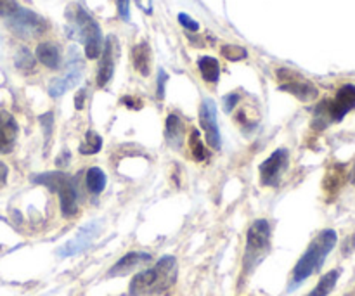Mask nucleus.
Returning <instances> with one entry per match:
<instances>
[{
    "instance_id": "nucleus-16",
    "label": "nucleus",
    "mask_w": 355,
    "mask_h": 296,
    "mask_svg": "<svg viewBox=\"0 0 355 296\" xmlns=\"http://www.w3.org/2000/svg\"><path fill=\"white\" fill-rule=\"evenodd\" d=\"M37 59L42 62V64L47 66V68L51 69L61 68V62H62L61 51H59L58 45L52 44V42H42V44H38Z\"/></svg>"
},
{
    "instance_id": "nucleus-27",
    "label": "nucleus",
    "mask_w": 355,
    "mask_h": 296,
    "mask_svg": "<svg viewBox=\"0 0 355 296\" xmlns=\"http://www.w3.org/2000/svg\"><path fill=\"white\" fill-rule=\"evenodd\" d=\"M38 121L42 123L45 132V142H49V137H51V130H52V123H54V114L52 113H45L38 118Z\"/></svg>"
},
{
    "instance_id": "nucleus-9",
    "label": "nucleus",
    "mask_w": 355,
    "mask_h": 296,
    "mask_svg": "<svg viewBox=\"0 0 355 296\" xmlns=\"http://www.w3.org/2000/svg\"><path fill=\"white\" fill-rule=\"evenodd\" d=\"M288 165H290V153L286 149H277V151H274L259 168L262 186H279L284 173H286Z\"/></svg>"
},
{
    "instance_id": "nucleus-23",
    "label": "nucleus",
    "mask_w": 355,
    "mask_h": 296,
    "mask_svg": "<svg viewBox=\"0 0 355 296\" xmlns=\"http://www.w3.org/2000/svg\"><path fill=\"white\" fill-rule=\"evenodd\" d=\"M189 149H191V156H193L194 162H203V159L207 158V151H205L203 141H201V135L198 130H191Z\"/></svg>"
},
{
    "instance_id": "nucleus-29",
    "label": "nucleus",
    "mask_w": 355,
    "mask_h": 296,
    "mask_svg": "<svg viewBox=\"0 0 355 296\" xmlns=\"http://www.w3.org/2000/svg\"><path fill=\"white\" fill-rule=\"evenodd\" d=\"M118 16L123 21L130 19V0H116Z\"/></svg>"
},
{
    "instance_id": "nucleus-10",
    "label": "nucleus",
    "mask_w": 355,
    "mask_h": 296,
    "mask_svg": "<svg viewBox=\"0 0 355 296\" xmlns=\"http://www.w3.org/2000/svg\"><path fill=\"white\" fill-rule=\"evenodd\" d=\"M101 229H103V222L101 220H90L89 224L83 225L78 232L75 234V238L69 239L66 245H62L61 248L58 250V256H73V255H78V253L85 252L90 245H92L94 239L99 236Z\"/></svg>"
},
{
    "instance_id": "nucleus-34",
    "label": "nucleus",
    "mask_w": 355,
    "mask_h": 296,
    "mask_svg": "<svg viewBox=\"0 0 355 296\" xmlns=\"http://www.w3.org/2000/svg\"><path fill=\"white\" fill-rule=\"evenodd\" d=\"M7 172H9V170H7V165H6V163L0 162V186H2V184L6 182Z\"/></svg>"
},
{
    "instance_id": "nucleus-11",
    "label": "nucleus",
    "mask_w": 355,
    "mask_h": 296,
    "mask_svg": "<svg viewBox=\"0 0 355 296\" xmlns=\"http://www.w3.org/2000/svg\"><path fill=\"white\" fill-rule=\"evenodd\" d=\"M75 49H71V59L68 61V69L62 76L52 80L51 85H49V94L52 97H61L62 94L68 92L71 87H75L76 83L82 78V62L76 58Z\"/></svg>"
},
{
    "instance_id": "nucleus-13",
    "label": "nucleus",
    "mask_w": 355,
    "mask_h": 296,
    "mask_svg": "<svg viewBox=\"0 0 355 296\" xmlns=\"http://www.w3.org/2000/svg\"><path fill=\"white\" fill-rule=\"evenodd\" d=\"M116 51L118 44L114 37H107L106 44H104L103 52H101V61H99V69H97V85L106 87L107 82L111 80L114 71V62H116Z\"/></svg>"
},
{
    "instance_id": "nucleus-21",
    "label": "nucleus",
    "mask_w": 355,
    "mask_h": 296,
    "mask_svg": "<svg viewBox=\"0 0 355 296\" xmlns=\"http://www.w3.org/2000/svg\"><path fill=\"white\" fill-rule=\"evenodd\" d=\"M85 180L87 187H89V191L92 194H101L104 191V187H106V173L101 168H97V166L89 168Z\"/></svg>"
},
{
    "instance_id": "nucleus-5",
    "label": "nucleus",
    "mask_w": 355,
    "mask_h": 296,
    "mask_svg": "<svg viewBox=\"0 0 355 296\" xmlns=\"http://www.w3.org/2000/svg\"><path fill=\"white\" fill-rule=\"evenodd\" d=\"M355 107V85H343L336 92L335 99L324 101L318 107V116L324 118V123L328 121H342L347 114Z\"/></svg>"
},
{
    "instance_id": "nucleus-20",
    "label": "nucleus",
    "mask_w": 355,
    "mask_h": 296,
    "mask_svg": "<svg viewBox=\"0 0 355 296\" xmlns=\"http://www.w3.org/2000/svg\"><path fill=\"white\" fill-rule=\"evenodd\" d=\"M338 277H340V270H331V272L324 274L321 277V281L318 283V286L311 291L307 296H328L335 290L336 283H338Z\"/></svg>"
},
{
    "instance_id": "nucleus-33",
    "label": "nucleus",
    "mask_w": 355,
    "mask_h": 296,
    "mask_svg": "<svg viewBox=\"0 0 355 296\" xmlns=\"http://www.w3.org/2000/svg\"><path fill=\"white\" fill-rule=\"evenodd\" d=\"M83 99H85V90L82 89L78 94H76V99H75L76 110H82V107H83Z\"/></svg>"
},
{
    "instance_id": "nucleus-30",
    "label": "nucleus",
    "mask_w": 355,
    "mask_h": 296,
    "mask_svg": "<svg viewBox=\"0 0 355 296\" xmlns=\"http://www.w3.org/2000/svg\"><path fill=\"white\" fill-rule=\"evenodd\" d=\"M239 103V96L238 94H229V96L224 97V107L227 113H231L232 110H234L236 104Z\"/></svg>"
},
{
    "instance_id": "nucleus-31",
    "label": "nucleus",
    "mask_w": 355,
    "mask_h": 296,
    "mask_svg": "<svg viewBox=\"0 0 355 296\" xmlns=\"http://www.w3.org/2000/svg\"><path fill=\"white\" fill-rule=\"evenodd\" d=\"M166 78H168V75H166L163 69H159V73H158V92H156V94H158V99H163V96H165Z\"/></svg>"
},
{
    "instance_id": "nucleus-4",
    "label": "nucleus",
    "mask_w": 355,
    "mask_h": 296,
    "mask_svg": "<svg viewBox=\"0 0 355 296\" xmlns=\"http://www.w3.org/2000/svg\"><path fill=\"white\" fill-rule=\"evenodd\" d=\"M35 182L47 186L49 189L59 194L61 211L64 217H75L78 214V191L75 182L62 172H47L33 177Z\"/></svg>"
},
{
    "instance_id": "nucleus-17",
    "label": "nucleus",
    "mask_w": 355,
    "mask_h": 296,
    "mask_svg": "<svg viewBox=\"0 0 355 296\" xmlns=\"http://www.w3.org/2000/svg\"><path fill=\"white\" fill-rule=\"evenodd\" d=\"M132 62H134V68L142 76L149 75V71H151V49H149L148 42H141V44L134 45V49H132Z\"/></svg>"
},
{
    "instance_id": "nucleus-25",
    "label": "nucleus",
    "mask_w": 355,
    "mask_h": 296,
    "mask_svg": "<svg viewBox=\"0 0 355 296\" xmlns=\"http://www.w3.org/2000/svg\"><path fill=\"white\" fill-rule=\"evenodd\" d=\"M16 66L19 69H23V71H30V69L35 68V59L28 49H19V52L16 55Z\"/></svg>"
},
{
    "instance_id": "nucleus-19",
    "label": "nucleus",
    "mask_w": 355,
    "mask_h": 296,
    "mask_svg": "<svg viewBox=\"0 0 355 296\" xmlns=\"http://www.w3.org/2000/svg\"><path fill=\"white\" fill-rule=\"evenodd\" d=\"M198 68H200L201 76L207 80L208 83H217L220 78V64L215 58L210 55H203V58L198 61Z\"/></svg>"
},
{
    "instance_id": "nucleus-7",
    "label": "nucleus",
    "mask_w": 355,
    "mask_h": 296,
    "mask_svg": "<svg viewBox=\"0 0 355 296\" xmlns=\"http://www.w3.org/2000/svg\"><path fill=\"white\" fill-rule=\"evenodd\" d=\"M277 80H279V89L283 92L295 96L298 101L309 103V101H314L319 96L318 87L309 82V80H305L302 75H298L293 69L279 68L277 69Z\"/></svg>"
},
{
    "instance_id": "nucleus-8",
    "label": "nucleus",
    "mask_w": 355,
    "mask_h": 296,
    "mask_svg": "<svg viewBox=\"0 0 355 296\" xmlns=\"http://www.w3.org/2000/svg\"><path fill=\"white\" fill-rule=\"evenodd\" d=\"M270 241V225L267 220H257L255 224L250 227L248 239H246V256H245V265L255 267L260 262V256L263 252H267Z\"/></svg>"
},
{
    "instance_id": "nucleus-6",
    "label": "nucleus",
    "mask_w": 355,
    "mask_h": 296,
    "mask_svg": "<svg viewBox=\"0 0 355 296\" xmlns=\"http://www.w3.org/2000/svg\"><path fill=\"white\" fill-rule=\"evenodd\" d=\"M7 26L21 38H35L47 30V23L44 17L35 14L33 10L17 7L14 14L7 17Z\"/></svg>"
},
{
    "instance_id": "nucleus-28",
    "label": "nucleus",
    "mask_w": 355,
    "mask_h": 296,
    "mask_svg": "<svg viewBox=\"0 0 355 296\" xmlns=\"http://www.w3.org/2000/svg\"><path fill=\"white\" fill-rule=\"evenodd\" d=\"M179 23L182 24V26L186 28V30H189V31H198V30H200V23H198V21H194L191 16H187L186 12H180L179 14Z\"/></svg>"
},
{
    "instance_id": "nucleus-18",
    "label": "nucleus",
    "mask_w": 355,
    "mask_h": 296,
    "mask_svg": "<svg viewBox=\"0 0 355 296\" xmlns=\"http://www.w3.org/2000/svg\"><path fill=\"white\" fill-rule=\"evenodd\" d=\"M165 134H166V141H168V144H172L173 148H180L184 134H186V127H184V121L180 120L177 114H170V116L166 118Z\"/></svg>"
},
{
    "instance_id": "nucleus-15",
    "label": "nucleus",
    "mask_w": 355,
    "mask_h": 296,
    "mask_svg": "<svg viewBox=\"0 0 355 296\" xmlns=\"http://www.w3.org/2000/svg\"><path fill=\"white\" fill-rule=\"evenodd\" d=\"M17 139V123L7 111L0 110V155H7Z\"/></svg>"
},
{
    "instance_id": "nucleus-1",
    "label": "nucleus",
    "mask_w": 355,
    "mask_h": 296,
    "mask_svg": "<svg viewBox=\"0 0 355 296\" xmlns=\"http://www.w3.org/2000/svg\"><path fill=\"white\" fill-rule=\"evenodd\" d=\"M66 19H68L69 37L82 42L83 47H85L87 58H99L104 47V38L99 23L82 6H76V3H71L68 7Z\"/></svg>"
},
{
    "instance_id": "nucleus-14",
    "label": "nucleus",
    "mask_w": 355,
    "mask_h": 296,
    "mask_svg": "<svg viewBox=\"0 0 355 296\" xmlns=\"http://www.w3.org/2000/svg\"><path fill=\"white\" fill-rule=\"evenodd\" d=\"M151 262V255L149 253H142V252H132L128 255H125L123 259L118 260L111 270L107 272V277H120V276H127L130 274L132 270H135L137 267H142L144 263Z\"/></svg>"
},
{
    "instance_id": "nucleus-3",
    "label": "nucleus",
    "mask_w": 355,
    "mask_h": 296,
    "mask_svg": "<svg viewBox=\"0 0 355 296\" xmlns=\"http://www.w3.org/2000/svg\"><path fill=\"white\" fill-rule=\"evenodd\" d=\"M336 239H338L336 232L331 231V229H326V231H322L321 234L311 243L307 252L304 253V256H302V259L298 260L297 265H295L291 290L297 288L298 284H302L305 279H309L312 274L318 272V270L321 269L326 256H328L329 253H331V250L335 248Z\"/></svg>"
},
{
    "instance_id": "nucleus-32",
    "label": "nucleus",
    "mask_w": 355,
    "mask_h": 296,
    "mask_svg": "<svg viewBox=\"0 0 355 296\" xmlns=\"http://www.w3.org/2000/svg\"><path fill=\"white\" fill-rule=\"evenodd\" d=\"M121 103L127 104V106L130 107V110H141V107H142V103H141V101H139V99H134V97H130V96L123 97V99H121Z\"/></svg>"
},
{
    "instance_id": "nucleus-26",
    "label": "nucleus",
    "mask_w": 355,
    "mask_h": 296,
    "mask_svg": "<svg viewBox=\"0 0 355 296\" xmlns=\"http://www.w3.org/2000/svg\"><path fill=\"white\" fill-rule=\"evenodd\" d=\"M19 7V3L16 0H0V17L7 19L10 14H14Z\"/></svg>"
},
{
    "instance_id": "nucleus-12",
    "label": "nucleus",
    "mask_w": 355,
    "mask_h": 296,
    "mask_svg": "<svg viewBox=\"0 0 355 296\" xmlns=\"http://www.w3.org/2000/svg\"><path fill=\"white\" fill-rule=\"evenodd\" d=\"M200 121L203 127L205 135H207V142L214 149H220V132H218L217 125V104L211 99H203L200 110Z\"/></svg>"
},
{
    "instance_id": "nucleus-2",
    "label": "nucleus",
    "mask_w": 355,
    "mask_h": 296,
    "mask_svg": "<svg viewBox=\"0 0 355 296\" xmlns=\"http://www.w3.org/2000/svg\"><path fill=\"white\" fill-rule=\"evenodd\" d=\"M177 281V260L173 256H163L155 263V267L137 274L132 279L130 291L132 296L159 295L173 286Z\"/></svg>"
},
{
    "instance_id": "nucleus-24",
    "label": "nucleus",
    "mask_w": 355,
    "mask_h": 296,
    "mask_svg": "<svg viewBox=\"0 0 355 296\" xmlns=\"http://www.w3.org/2000/svg\"><path fill=\"white\" fill-rule=\"evenodd\" d=\"M220 52L227 61H241L248 58V51L241 45H224Z\"/></svg>"
},
{
    "instance_id": "nucleus-22",
    "label": "nucleus",
    "mask_w": 355,
    "mask_h": 296,
    "mask_svg": "<svg viewBox=\"0 0 355 296\" xmlns=\"http://www.w3.org/2000/svg\"><path fill=\"white\" fill-rule=\"evenodd\" d=\"M101 148H103V139H101L99 134H96L94 130H89L85 134L83 142L80 144V153L85 156H90V155H96V153H99Z\"/></svg>"
}]
</instances>
